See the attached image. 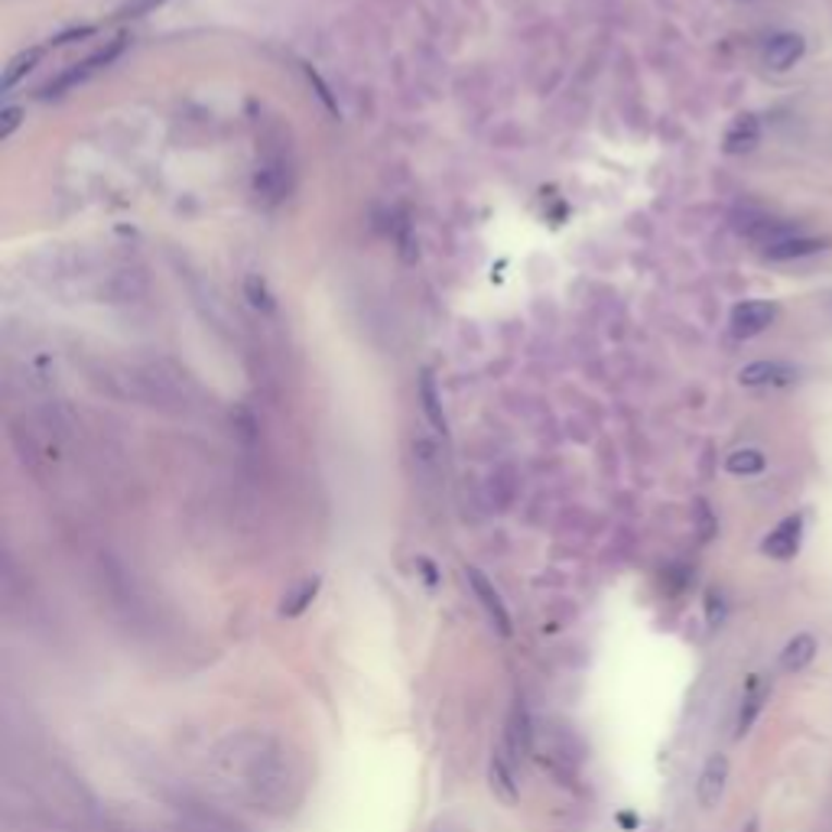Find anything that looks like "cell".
<instances>
[{"label": "cell", "instance_id": "obj_1", "mask_svg": "<svg viewBox=\"0 0 832 832\" xmlns=\"http://www.w3.org/2000/svg\"><path fill=\"white\" fill-rule=\"evenodd\" d=\"M234 761H237L241 787L254 804H260L264 810H283L286 804H293V797H290L293 771H290L277 742L254 738V748L237 751Z\"/></svg>", "mask_w": 832, "mask_h": 832}, {"label": "cell", "instance_id": "obj_2", "mask_svg": "<svg viewBox=\"0 0 832 832\" xmlns=\"http://www.w3.org/2000/svg\"><path fill=\"white\" fill-rule=\"evenodd\" d=\"M124 49V36H118L108 49H98L95 56H88L85 62H78L75 69H65L59 78H52L46 88H42V98H56V95H65L69 88H75V85H82V82H88L95 72H101L108 62H114L118 59V52Z\"/></svg>", "mask_w": 832, "mask_h": 832}, {"label": "cell", "instance_id": "obj_3", "mask_svg": "<svg viewBox=\"0 0 832 832\" xmlns=\"http://www.w3.org/2000/svg\"><path fill=\"white\" fill-rule=\"evenodd\" d=\"M729 771L732 768H729V758L722 751L706 758V764L699 771V781H696V800H699L702 810H715L719 807V800H722V794L729 787Z\"/></svg>", "mask_w": 832, "mask_h": 832}, {"label": "cell", "instance_id": "obj_4", "mask_svg": "<svg viewBox=\"0 0 832 832\" xmlns=\"http://www.w3.org/2000/svg\"><path fill=\"white\" fill-rule=\"evenodd\" d=\"M465 579H468V586H472V592H475V599H478V605L485 609V615H488V622L498 627V634H511L514 627H511V612H507V605H504V599L498 596V589L488 583V576L481 573V570H475V566H468L465 570Z\"/></svg>", "mask_w": 832, "mask_h": 832}, {"label": "cell", "instance_id": "obj_5", "mask_svg": "<svg viewBox=\"0 0 832 832\" xmlns=\"http://www.w3.org/2000/svg\"><path fill=\"white\" fill-rule=\"evenodd\" d=\"M800 540H804V517L800 514H791L784 517L761 543V550L771 556V560H794L800 553Z\"/></svg>", "mask_w": 832, "mask_h": 832}, {"label": "cell", "instance_id": "obj_6", "mask_svg": "<svg viewBox=\"0 0 832 832\" xmlns=\"http://www.w3.org/2000/svg\"><path fill=\"white\" fill-rule=\"evenodd\" d=\"M778 319V309L771 303H761V299H748L742 306L732 309V332L738 339H751V335H761L771 322Z\"/></svg>", "mask_w": 832, "mask_h": 832}, {"label": "cell", "instance_id": "obj_7", "mask_svg": "<svg viewBox=\"0 0 832 832\" xmlns=\"http://www.w3.org/2000/svg\"><path fill=\"white\" fill-rule=\"evenodd\" d=\"M804 52H807L804 36H797V33H778V36H771L768 46H764V62H768L771 69L784 72V69L797 65V62L804 59Z\"/></svg>", "mask_w": 832, "mask_h": 832}, {"label": "cell", "instance_id": "obj_8", "mask_svg": "<svg viewBox=\"0 0 832 832\" xmlns=\"http://www.w3.org/2000/svg\"><path fill=\"white\" fill-rule=\"evenodd\" d=\"M827 247H830L827 237L794 234V237H784V241H778V244H768V247H764V257H768V260H797V257L820 254V250H827Z\"/></svg>", "mask_w": 832, "mask_h": 832}, {"label": "cell", "instance_id": "obj_9", "mask_svg": "<svg viewBox=\"0 0 832 832\" xmlns=\"http://www.w3.org/2000/svg\"><path fill=\"white\" fill-rule=\"evenodd\" d=\"M817 650H820V644H817V637L813 634H794L791 640H787V647L781 650V670L784 673H804L813 660H817Z\"/></svg>", "mask_w": 832, "mask_h": 832}, {"label": "cell", "instance_id": "obj_10", "mask_svg": "<svg viewBox=\"0 0 832 832\" xmlns=\"http://www.w3.org/2000/svg\"><path fill=\"white\" fill-rule=\"evenodd\" d=\"M797 378V368L791 365H781V362H755L748 368H742L738 381L745 388H764V384H787Z\"/></svg>", "mask_w": 832, "mask_h": 832}, {"label": "cell", "instance_id": "obj_11", "mask_svg": "<svg viewBox=\"0 0 832 832\" xmlns=\"http://www.w3.org/2000/svg\"><path fill=\"white\" fill-rule=\"evenodd\" d=\"M530 742H534V735H530L527 706H524V699H514L511 715H507V748L514 758H524V755H530Z\"/></svg>", "mask_w": 832, "mask_h": 832}, {"label": "cell", "instance_id": "obj_12", "mask_svg": "<svg viewBox=\"0 0 832 832\" xmlns=\"http://www.w3.org/2000/svg\"><path fill=\"white\" fill-rule=\"evenodd\" d=\"M761 137L758 118L755 114H742L735 118V124L725 131V154H748Z\"/></svg>", "mask_w": 832, "mask_h": 832}, {"label": "cell", "instance_id": "obj_13", "mask_svg": "<svg viewBox=\"0 0 832 832\" xmlns=\"http://www.w3.org/2000/svg\"><path fill=\"white\" fill-rule=\"evenodd\" d=\"M316 592H319V579L299 583L293 592H286V599H283V605H280V615H283V619H299V615L313 605Z\"/></svg>", "mask_w": 832, "mask_h": 832}, {"label": "cell", "instance_id": "obj_14", "mask_svg": "<svg viewBox=\"0 0 832 832\" xmlns=\"http://www.w3.org/2000/svg\"><path fill=\"white\" fill-rule=\"evenodd\" d=\"M488 774H491V791H494L501 800L514 804V800H517V781H514V771H511V764H507L501 755H494V758H491V768H488Z\"/></svg>", "mask_w": 832, "mask_h": 832}, {"label": "cell", "instance_id": "obj_15", "mask_svg": "<svg viewBox=\"0 0 832 832\" xmlns=\"http://www.w3.org/2000/svg\"><path fill=\"white\" fill-rule=\"evenodd\" d=\"M419 401H423V414L432 423V429L445 436V414H442V404H439V394H436V384L429 375H423V381H419Z\"/></svg>", "mask_w": 832, "mask_h": 832}, {"label": "cell", "instance_id": "obj_16", "mask_svg": "<svg viewBox=\"0 0 832 832\" xmlns=\"http://www.w3.org/2000/svg\"><path fill=\"white\" fill-rule=\"evenodd\" d=\"M39 56H42L39 49H26V52L13 56V59H10V65H7V72H3L0 88H3V91H10V88H13V85H16L26 72H33V65L39 62Z\"/></svg>", "mask_w": 832, "mask_h": 832}, {"label": "cell", "instance_id": "obj_17", "mask_svg": "<svg viewBox=\"0 0 832 832\" xmlns=\"http://www.w3.org/2000/svg\"><path fill=\"white\" fill-rule=\"evenodd\" d=\"M761 706H764V693L758 689V676H755V680L748 683V696H745V706H742V712H738V735H748V732H751V725H755Z\"/></svg>", "mask_w": 832, "mask_h": 832}, {"label": "cell", "instance_id": "obj_18", "mask_svg": "<svg viewBox=\"0 0 832 832\" xmlns=\"http://www.w3.org/2000/svg\"><path fill=\"white\" fill-rule=\"evenodd\" d=\"M725 468H729L732 475H758V472L764 468V455H761L758 449H738V452L729 455Z\"/></svg>", "mask_w": 832, "mask_h": 832}, {"label": "cell", "instance_id": "obj_19", "mask_svg": "<svg viewBox=\"0 0 832 832\" xmlns=\"http://www.w3.org/2000/svg\"><path fill=\"white\" fill-rule=\"evenodd\" d=\"M20 121H23V111H20V108H7L3 118H0V137H3V140L13 137V131L20 127Z\"/></svg>", "mask_w": 832, "mask_h": 832}, {"label": "cell", "instance_id": "obj_20", "mask_svg": "<svg viewBox=\"0 0 832 832\" xmlns=\"http://www.w3.org/2000/svg\"><path fill=\"white\" fill-rule=\"evenodd\" d=\"M163 0H127L124 7H121V13L124 16H144V13H150V10H157Z\"/></svg>", "mask_w": 832, "mask_h": 832}]
</instances>
